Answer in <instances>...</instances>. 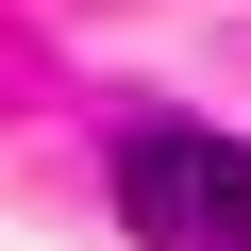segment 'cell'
I'll return each mask as SVG.
<instances>
[{"mask_svg":"<svg viewBox=\"0 0 251 251\" xmlns=\"http://www.w3.org/2000/svg\"><path fill=\"white\" fill-rule=\"evenodd\" d=\"M117 218L151 251H251V151H218L201 117H151L117 134Z\"/></svg>","mask_w":251,"mask_h":251,"instance_id":"1","label":"cell"}]
</instances>
